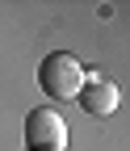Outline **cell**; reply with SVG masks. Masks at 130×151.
<instances>
[{
  "label": "cell",
  "mask_w": 130,
  "mask_h": 151,
  "mask_svg": "<svg viewBox=\"0 0 130 151\" xmlns=\"http://www.w3.org/2000/svg\"><path fill=\"white\" fill-rule=\"evenodd\" d=\"M84 63L76 59L71 50H55L38 63V84L50 101H76L80 88H84Z\"/></svg>",
  "instance_id": "obj_1"
},
{
  "label": "cell",
  "mask_w": 130,
  "mask_h": 151,
  "mask_svg": "<svg viewBox=\"0 0 130 151\" xmlns=\"http://www.w3.org/2000/svg\"><path fill=\"white\" fill-rule=\"evenodd\" d=\"M25 143L29 151H63L67 147V122H63V113L59 109H29V118H25Z\"/></svg>",
  "instance_id": "obj_2"
},
{
  "label": "cell",
  "mask_w": 130,
  "mask_h": 151,
  "mask_svg": "<svg viewBox=\"0 0 130 151\" xmlns=\"http://www.w3.org/2000/svg\"><path fill=\"white\" fill-rule=\"evenodd\" d=\"M92 118H109V113L118 109V101H122V92H118V84L113 80H105V76H84V88H80V97H76Z\"/></svg>",
  "instance_id": "obj_3"
}]
</instances>
